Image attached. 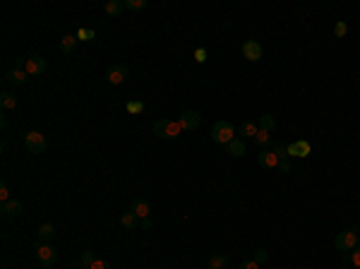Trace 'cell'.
Segmentation results:
<instances>
[{
    "mask_svg": "<svg viewBox=\"0 0 360 269\" xmlns=\"http://www.w3.org/2000/svg\"><path fill=\"white\" fill-rule=\"evenodd\" d=\"M346 34H348V24L339 19V22H336V27H334V36H336V39H343Z\"/></svg>",
    "mask_w": 360,
    "mask_h": 269,
    "instance_id": "obj_28",
    "label": "cell"
},
{
    "mask_svg": "<svg viewBox=\"0 0 360 269\" xmlns=\"http://www.w3.org/2000/svg\"><path fill=\"white\" fill-rule=\"evenodd\" d=\"M235 128H233L228 121H216L214 123V128H212V139L216 142V144H231L233 139H235Z\"/></svg>",
    "mask_w": 360,
    "mask_h": 269,
    "instance_id": "obj_2",
    "label": "cell"
},
{
    "mask_svg": "<svg viewBox=\"0 0 360 269\" xmlns=\"http://www.w3.org/2000/svg\"><path fill=\"white\" fill-rule=\"evenodd\" d=\"M0 212H3V216H19V214L24 212V204L19 202V200H8V202H3Z\"/></svg>",
    "mask_w": 360,
    "mask_h": 269,
    "instance_id": "obj_12",
    "label": "cell"
},
{
    "mask_svg": "<svg viewBox=\"0 0 360 269\" xmlns=\"http://www.w3.org/2000/svg\"><path fill=\"white\" fill-rule=\"evenodd\" d=\"M252 260L257 262L259 267H262V264H264V262L269 260V250H264V248H257V250H255V257H252Z\"/></svg>",
    "mask_w": 360,
    "mask_h": 269,
    "instance_id": "obj_29",
    "label": "cell"
},
{
    "mask_svg": "<svg viewBox=\"0 0 360 269\" xmlns=\"http://www.w3.org/2000/svg\"><path fill=\"white\" fill-rule=\"evenodd\" d=\"M288 151V157H296V159H305V157H310V142L307 139H296V142H291L286 147Z\"/></svg>",
    "mask_w": 360,
    "mask_h": 269,
    "instance_id": "obj_9",
    "label": "cell"
},
{
    "mask_svg": "<svg viewBox=\"0 0 360 269\" xmlns=\"http://www.w3.org/2000/svg\"><path fill=\"white\" fill-rule=\"evenodd\" d=\"M180 132H183V128H180L178 121L158 118V121L154 123V135H156L158 139H176V137H180Z\"/></svg>",
    "mask_w": 360,
    "mask_h": 269,
    "instance_id": "obj_1",
    "label": "cell"
},
{
    "mask_svg": "<svg viewBox=\"0 0 360 269\" xmlns=\"http://www.w3.org/2000/svg\"><path fill=\"white\" fill-rule=\"evenodd\" d=\"M56 236V226L53 223H41V228H38V238L41 241H51Z\"/></svg>",
    "mask_w": 360,
    "mask_h": 269,
    "instance_id": "obj_24",
    "label": "cell"
},
{
    "mask_svg": "<svg viewBox=\"0 0 360 269\" xmlns=\"http://www.w3.org/2000/svg\"><path fill=\"white\" fill-rule=\"evenodd\" d=\"M278 161H281V159H278L271 149H262V154H257V164L262 168H278Z\"/></svg>",
    "mask_w": 360,
    "mask_h": 269,
    "instance_id": "obj_11",
    "label": "cell"
},
{
    "mask_svg": "<svg viewBox=\"0 0 360 269\" xmlns=\"http://www.w3.org/2000/svg\"><path fill=\"white\" fill-rule=\"evenodd\" d=\"M24 70H27L29 77H38V74H44L48 70V63H46V58H41V56H31L24 60Z\"/></svg>",
    "mask_w": 360,
    "mask_h": 269,
    "instance_id": "obj_7",
    "label": "cell"
},
{
    "mask_svg": "<svg viewBox=\"0 0 360 269\" xmlns=\"http://www.w3.org/2000/svg\"><path fill=\"white\" fill-rule=\"evenodd\" d=\"M36 260L44 269H51L58 262V250L53 245H41V248H36Z\"/></svg>",
    "mask_w": 360,
    "mask_h": 269,
    "instance_id": "obj_5",
    "label": "cell"
},
{
    "mask_svg": "<svg viewBox=\"0 0 360 269\" xmlns=\"http://www.w3.org/2000/svg\"><path fill=\"white\" fill-rule=\"evenodd\" d=\"M128 113H142L144 111V101H128Z\"/></svg>",
    "mask_w": 360,
    "mask_h": 269,
    "instance_id": "obj_30",
    "label": "cell"
},
{
    "mask_svg": "<svg viewBox=\"0 0 360 269\" xmlns=\"http://www.w3.org/2000/svg\"><path fill=\"white\" fill-rule=\"evenodd\" d=\"M27 70H19V67H15V70H8V74H5V82L8 84H15V87H22V84L27 82Z\"/></svg>",
    "mask_w": 360,
    "mask_h": 269,
    "instance_id": "obj_13",
    "label": "cell"
},
{
    "mask_svg": "<svg viewBox=\"0 0 360 269\" xmlns=\"http://www.w3.org/2000/svg\"><path fill=\"white\" fill-rule=\"evenodd\" d=\"M228 154H231V157H245V154H248V142L235 137L231 144H228Z\"/></svg>",
    "mask_w": 360,
    "mask_h": 269,
    "instance_id": "obj_17",
    "label": "cell"
},
{
    "mask_svg": "<svg viewBox=\"0 0 360 269\" xmlns=\"http://www.w3.org/2000/svg\"><path fill=\"white\" fill-rule=\"evenodd\" d=\"M255 142H257L259 147L264 149V147H269L271 144V132H267V130H259L257 132V137H255Z\"/></svg>",
    "mask_w": 360,
    "mask_h": 269,
    "instance_id": "obj_27",
    "label": "cell"
},
{
    "mask_svg": "<svg viewBox=\"0 0 360 269\" xmlns=\"http://www.w3.org/2000/svg\"><path fill=\"white\" fill-rule=\"evenodd\" d=\"M259 130L274 132V130H276V118H274L271 113H264V116H259Z\"/></svg>",
    "mask_w": 360,
    "mask_h": 269,
    "instance_id": "obj_20",
    "label": "cell"
},
{
    "mask_svg": "<svg viewBox=\"0 0 360 269\" xmlns=\"http://www.w3.org/2000/svg\"><path fill=\"white\" fill-rule=\"evenodd\" d=\"M94 262H96L94 250H82V255H79V269H92Z\"/></svg>",
    "mask_w": 360,
    "mask_h": 269,
    "instance_id": "obj_22",
    "label": "cell"
},
{
    "mask_svg": "<svg viewBox=\"0 0 360 269\" xmlns=\"http://www.w3.org/2000/svg\"><path fill=\"white\" fill-rule=\"evenodd\" d=\"M120 226H123L125 231H135V228L139 226V216L130 209V212H125L123 216H120Z\"/></svg>",
    "mask_w": 360,
    "mask_h": 269,
    "instance_id": "obj_16",
    "label": "cell"
},
{
    "mask_svg": "<svg viewBox=\"0 0 360 269\" xmlns=\"http://www.w3.org/2000/svg\"><path fill=\"white\" fill-rule=\"evenodd\" d=\"M351 262H353V267H358V269H360V248L351 250Z\"/></svg>",
    "mask_w": 360,
    "mask_h": 269,
    "instance_id": "obj_35",
    "label": "cell"
},
{
    "mask_svg": "<svg viewBox=\"0 0 360 269\" xmlns=\"http://www.w3.org/2000/svg\"><path fill=\"white\" fill-rule=\"evenodd\" d=\"M77 44H79V41H77V36H74V34H65V36L60 39V51H63L65 56H70L74 48H77Z\"/></svg>",
    "mask_w": 360,
    "mask_h": 269,
    "instance_id": "obj_18",
    "label": "cell"
},
{
    "mask_svg": "<svg viewBox=\"0 0 360 269\" xmlns=\"http://www.w3.org/2000/svg\"><path fill=\"white\" fill-rule=\"evenodd\" d=\"M271 151H274V154H276L278 159H288V151H286V147H284V144H274V147H271Z\"/></svg>",
    "mask_w": 360,
    "mask_h": 269,
    "instance_id": "obj_31",
    "label": "cell"
},
{
    "mask_svg": "<svg viewBox=\"0 0 360 269\" xmlns=\"http://www.w3.org/2000/svg\"><path fill=\"white\" fill-rule=\"evenodd\" d=\"M0 106L5 108V111H10V108H17V96L12 92H3L0 94Z\"/></svg>",
    "mask_w": 360,
    "mask_h": 269,
    "instance_id": "obj_21",
    "label": "cell"
},
{
    "mask_svg": "<svg viewBox=\"0 0 360 269\" xmlns=\"http://www.w3.org/2000/svg\"><path fill=\"white\" fill-rule=\"evenodd\" d=\"M103 10H106L111 17H118L120 12L125 10V3H123V0H111V3H106V8H103Z\"/></svg>",
    "mask_w": 360,
    "mask_h": 269,
    "instance_id": "obj_23",
    "label": "cell"
},
{
    "mask_svg": "<svg viewBox=\"0 0 360 269\" xmlns=\"http://www.w3.org/2000/svg\"><path fill=\"white\" fill-rule=\"evenodd\" d=\"M132 212L137 214L139 219H149V212H151V204H149V200H144V197H137V200L132 202Z\"/></svg>",
    "mask_w": 360,
    "mask_h": 269,
    "instance_id": "obj_15",
    "label": "cell"
},
{
    "mask_svg": "<svg viewBox=\"0 0 360 269\" xmlns=\"http://www.w3.org/2000/svg\"><path fill=\"white\" fill-rule=\"evenodd\" d=\"M139 226H142L144 231H151V219H139Z\"/></svg>",
    "mask_w": 360,
    "mask_h": 269,
    "instance_id": "obj_38",
    "label": "cell"
},
{
    "mask_svg": "<svg viewBox=\"0 0 360 269\" xmlns=\"http://www.w3.org/2000/svg\"><path fill=\"white\" fill-rule=\"evenodd\" d=\"M178 123H180L183 130H197V128L202 125V116H199L197 111H183Z\"/></svg>",
    "mask_w": 360,
    "mask_h": 269,
    "instance_id": "obj_10",
    "label": "cell"
},
{
    "mask_svg": "<svg viewBox=\"0 0 360 269\" xmlns=\"http://www.w3.org/2000/svg\"><path fill=\"white\" fill-rule=\"evenodd\" d=\"M0 200H3V202H8V200H10V187H8V183H3V185H0Z\"/></svg>",
    "mask_w": 360,
    "mask_h": 269,
    "instance_id": "obj_34",
    "label": "cell"
},
{
    "mask_svg": "<svg viewBox=\"0 0 360 269\" xmlns=\"http://www.w3.org/2000/svg\"><path fill=\"white\" fill-rule=\"evenodd\" d=\"M194 60H197V63H204V60H207V48H197V51H194Z\"/></svg>",
    "mask_w": 360,
    "mask_h": 269,
    "instance_id": "obj_32",
    "label": "cell"
},
{
    "mask_svg": "<svg viewBox=\"0 0 360 269\" xmlns=\"http://www.w3.org/2000/svg\"><path fill=\"white\" fill-rule=\"evenodd\" d=\"M74 36H77V41H94V39H96V31H94V29L82 27L77 34H74Z\"/></svg>",
    "mask_w": 360,
    "mask_h": 269,
    "instance_id": "obj_26",
    "label": "cell"
},
{
    "mask_svg": "<svg viewBox=\"0 0 360 269\" xmlns=\"http://www.w3.org/2000/svg\"><path fill=\"white\" fill-rule=\"evenodd\" d=\"M257 132H259V125H257V123H252V121H245L238 128L240 139H255V137H257Z\"/></svg>",
    "mask_w": 360,
    "mask_h": 269,
    "instance_id": "obj_14",
    "label": "cell"
},
{
    "mask_svg": "<svg viewBox=\"0 0 360 269\" xmlns=\"http://www.w3.org/2000/svg\"><path fill=\"white\" fill-rule=\"evenodd\" d=\"M358 226H353V228H348V231H341L336 233V238H334V248L336 250H355L358 248Z\"/></svg>",
    "mask_w": 360,
    "mask_h": 269,
    "instance_id": "obj_3",
    "label": "cell"
},
{
    "mask_svg": "<svg viewBox=\"0 0 360 269\" xmlns=\"http://www.w3.org/2000/svg\"><path fill=\"white\" fill-rule=\"evenodd\" d=\"M24 147H27L29 154H34V157H36V154H44V151L48 149V142L38 130H31V132L24 135Z\"/></svg>",
    "mask_w": 360,
    "mask_h": 269,
    "instance_id": "obj_4",
    "label": "cell"
},
{
    "mask_svg": "<svg viewBox=\"0 0 360 269\" xmlns=\"http://www.w3.org/2000/svg\"><path fill=\"white\" fill-rule=\"evenodd\" d=\"M92 269H111V264H108L106 260H99V257H96V262L92 264Z\"/></svg>",
    "mask_w": 360,
    "mask_h": 269,
    "instance_id": "obj_36",
    "label": "cell"
},
{
    "mask_svg": "<svg viewBox=\"0 0 360 269\" xmlns=\"http://www.w3.org/2000/svg\"><path fill=\"white\" fill-rule=\"evenodd\" d=\"M238 269H259V264H257L255 260H250V262H243Z\"/></svg>",
    "mask_w": 360,
    "mask_h": 269,
    "instance_id": "obj_37",
    "label": "cell"
},
{
    "mask_svg": "<svg viewBox=\"0 0 360 269\" xmlns=\"http://www.w3.org/2000/svg\"><path fill=\"white\" fill-rule=\"evenodd\" d=\"M228 262H231V257H228V255H212V257H209V264H207V269H226V267H228Z\"/></svg>",
    "mask_w": 360,
    "mask_h": 269,
    "instance_id": "obj_19",
    "label": "cell"
},
{
    "mask_svg": "<svg viewBox=\"0 0 360 269\" xmlns=\"http://www.w3.org/2000/svg\"><path fill=\"white\" fill-rule=\"evenodd\" d=\"M243 56H245V60H250V63H257L259 58L264 56V48H262V44H259L257 39H248V41L243 44Z\"/></svg>",
    "mask_w": 360,
    "mask_h": 269,
    "instance_id": "obj_6",
    "label": "cell"
},
{
    "mask_svg": "<svg viewBox=\"0 0 360 269\" xmlns=\"http://www.w3.org/2000/svg\"><path fill=\"white\" fill-rule=\"evenodd\" d=\"M278 171H281V173H291V161H288V159H281V161H278Z\"/></svg>",
    "mask_w": 360,
    "mask_h": 269,
    "instance_id": "obj_33",
    "label": "cell"
},
{
    "mask_svg": "<svg viewBox=\"0 0 360 269\" xmlns=\"http://www.w3.org/2000/svg\"><path fill=\"white\" fill-rule=\"evenodd\" d=\"M130 77V70L125 65H111L106 70V82L108 84H123Z\"/></svg>",
    "mask_w": 360,
    "mask_h": 269,
    "instance_id": "obj_8",
    "label": "cell"
},
{
    "mask_svg": "<svg viewBox=\"0 0 360 269\" xmlns=\"http://www.w3.org/2000/svg\"><path fill=\"white\" fill-rule=\"evenodd\" d=\"M125 3V10H130V12H139V10L147 8V0H123Z\"/></svg>",
    "mask_w": 360,
    "mask_h": 269,
    "instance_id": "obj_25",
    "label": "cell"
}]
</instances>
